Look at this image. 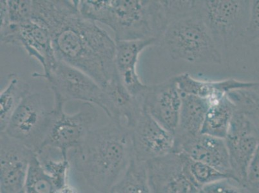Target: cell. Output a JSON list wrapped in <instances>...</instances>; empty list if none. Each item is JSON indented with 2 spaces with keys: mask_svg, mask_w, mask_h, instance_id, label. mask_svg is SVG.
Listing matches in <instances>:
<instances>
[{
  "mask_svg": "<svg viewBox=\"0 0 259 193\" xmlns=\"http://www.w3.org/2000/svg\"><path fill=\"white\" fill-rule=\"evenodd\" d=\"M51 35L57 60L85 73L101 87L115 74L116 42L79 11Z\"/></svg>",
  "mask_w": 259,
  "mask_h": 193,
  "instance_id": "cell-1",
  "label": "cell"
},
{
  "mask_svg": "<svg viewBox=\"0 0 259 193\" xmlns=\"http://www.w3.org/2000/svg\"><path fill=\"white\" fill-rule=\"evenodd\" d=\"M69 154V160L90 187L109 193L134 159L131 129L111 121L91 130L82 145Z\"/></svg>",
  "mask_w": 259,
  "mask_h": 193,
  "instance_id": "cell-2",
  "label": "cell"
},
{
  "mask_svg": "<svg viewBox=\"0 0 259 193\" xmlns=\"http://www.w3.org/2000/svg\"><path fill=\"white\" fill-rule=\"evenodd\" d=\"M87 15L111 28L115 41L159 39L169 24L163 1L94 0Z\"/></svg>",
  "mask_w": 259,
  "mask_h": 193,
  "instance_id": "cell-3",
  "label": "cell"
},
{
  "mask_svg": "<svg viewBox=\"0 0 259 193\" xmlns=\"http://www.w3.org/2000/svg\"><path fill=\"white\" fill-rule=\"evenodd\" d=\"M158 44L174 61L220 65L222 53L197 11L171 23Z\"/></svg>",
  "mask_w": 259,
  "mask_h": 193,
  "instance_id": "cell-4",
  "label": "cell"
},
{
  "mask_svg": "<svg viewBox=\"0 0 259 193\" xmlns=\"http://www.w3.org/2000/svg\"><path fill=\"white\" fill-rule=\"evenodd\" d=\"M248 0L198 1V11L221 53L242 37L250 16Z\"/></svg>",
  "mask_w": 259,
  "mask_h": 193,
  "instance_id": "cell-5",
  "label": "cell"
},
{
  "mask_svg": "<svg viewBox=\"0 0 259 193\" xmlns=\"http://www.w3.org/2000/svg\"><path fill=\"white\" fill-rule=\"evenodd\" d=\"M63 108L54 107L52 110L53 123L40 150L54 148L60 151L65 159H69V153L82 145L93 130L99 114L91 103H83L79 111L71 115L66 114Z\"/></svg>",
  "mask_w": 259,
  "mask_h": 193,
  "instance_id": "cell-6",
  "label": "cell"
},
{
  "mask_svg": "<svg viewBox=\"0 0 259 193\" xmlns=\"http://www.w3.org/2000/svg\"><path fill=\"white\" fill-rule=\"evenodd\" d=\"M32 76L45 79L54 96V106L64 107L68 101H79L101 107L103 89L97 82L77 68L58 61L48 75L35 72Z\"/></svg>",
  "mask_w": 259,
  "mask_h": 193,
  "instance_id": "cell-7",
  "label": "cell"
},
{
  "mask_svg": "<svg viewBox=\"0 0 259 193\" xmlns=\"http://www.w3.org/2000/svg\"><path fill=\"white\" fill-rule=\"evenodd\" d=\"M53 121V112L46 110L41 94L30 93L14 112L4 132L37 152L46 140Z\"/></svg>",
  "mask_w": 259,
  "mask_h": 193,
  "instance_id": "cell-8",
  "label": "cell"
},
{
  "mask_svg": "<svg viewBox=\"0 0 259 193\" xmlns=\"http://www.w3.org/2000/svg\"><path fill=\"white\" fill-rule=\"evenodd\" d=\"M145 165L152 193H198L201 189L188 171L183 153L174 151Z\"/></svg>",
  "mask_w": 259,
  "mask_h": 193,
  "instance_id": "cell-9",
  "label": "cell"
},
{
  "mask_svg": "<svg viewBox=\"0 0 259 193\" xmlns=\"http://www.w3.org/2000/svg\"><path fill=\"white\" fill-rule=\"evenodd\" d=\"M235 180L244 187L249 165L259 145V129L246 115L236 111L225 138Z\"/></svg>",
  "mask_w": 259,
  "mask_h": 193,
  "instance_id": "cell-10",
  "label": "cell"
},
{
  "mask_svg": "<svg viewBox=\"0 0 259 193\" xmlns=\"http://www.w3.org/2000/svg\"><path fill=\"white\" fill-rule=\"evenodd\" d=\"M1 43L22 47L36 59L48 75L57 65L50 32L33 22L22 25L11 24L0 28Z\"/></svg>",
  "mask_w": 259,
  "mask_h": 193,
  "instance_id": "cell-11",
  "label": "cell"
},
{
  "mask_svg": "<svg viewBox=\"0 0 259 193\" xmlns=\"http://www.w3.org/2000/svg\"><path fill=\"white\" fill-rule=\"evenodd\" d=\"M0 136V193H18L24 189L36 152L6 133Z\"/></svg>",
  "mask_w": 259,
  "mask_h": 193,
  "instance_id": "cell-12",
  "label": "cell"
},
{
  "mask_svg": "<svg viewBox=\"0 0 259 193\" xmlns=\"http://www.w3.org/2000/svg\"><path fill=\"white\" fill-rule=\"evenodd\" d=\"M131 131L134 158L138 162L145 164L174 152L175 136L160 125L144 109Z\"/></svg>",
  "mask_w": 259,
  "mask_h": 193,
  "instance_id": "cell-13",
  "label": "cell"
},
{
  "mask_svg": "<svg viewBox=\"0 0 259 193\" xmlns=\"http://www.w3.org/2000/svg\"><path fill=\"white\" fill-rule=\"evenodd\" d=\"M141 100L145 111L160 125L175 135L182 96L174 77L162 83L148 86Z\"/></svg>",
  "mask_w": 259,
  "mask_h": 193,
  "instance_id": "cell-14",
  "label": "cell"
},
{
  "mask_svg": "<svg viewBox=\"0 0 259 193\" xmlns=\"http://www.w3.org/2000/svg\"><path fill=\"white\" fill-rule=\"evenodd\" d=\"M102 89L101 109L111 121L125 124L130 129L133 128L143 112L141 99L136 98L127 90L116 70Z\"/></svg>",
  "mask_w": 259,
  "mask_h": 193,
  "instance_id": "cell-15",
  "label": "cell"
},
{
  "mask_svg": "<svg viewBox=\"0 0 259 193\" xmlns=\"http://www.w3.org/2000/svg\"><path fill=\"white\" fill-rule=\"evenodd\" d=\"M175 152L183 153L190 159L203 162L234 179L225 139L200 133L175 141Z\"/></svg>",
  "mask_w": 259,
  "mask_h": 193,
  "instance_id": "cell-16",
  "label": "cell"
},
{
  "mask_svg": "<svg viewBox=\"0 0 259 193\" xmlns=\"http://www.w3.org/2000/svg\"><path fill=\"white\" fill-rule=\"evenodd\" d=\"M158 41L155 38L115 41V70L122 84L136 98H142L148 88L138 74L139 58L143 51L156 45Z\"/></svg>",
  "mask_w": 259,
  "mask_h": 193,
  "instance_id": "cell-17",
  "label": "cell"
},
{
  "mask_svg": "<svg viewBox=\"0 0 259 193\" xmlns=\"http://www.w3.org/2000/svg\"><path fill=\"white\" fill-rule=\"evenodd\" d=\"M181 94L193 95L208 100H219L238 89L252 88L256 82H244L234 79L223 81H203L194 78L188 73L174 77Z\"/></svg>",
  "mask_w": 259,
  "mask_h": 193,
  "instance_id": "cell-18",
  "label": "cell"
},
{
  "mask_svg": "<svg viewBox=\"0 0 259 193\" xmlns=\"http://www.w3.org/2000/svg\"><path fill=\"white\" fill-rule=\"evenodd\" d=\"M181 105L178 129L175 133V141L192 137L201 133L204 118L209 107L208 100L199 96L181 94Z\"/></svg>",
  "mask_w": 259,
  "mask_h": 193,
  "instance_id": "cell-19",
  "label": "cell"
},
{
  "mask_svg": "<svg viewBox=\"0 0 259 193\" xmlns=\"http://www.w3.org/2000/svg\"><path fill=\"white\" fill-rule=\"evenodd\" d=\"M78 0H32V22L50 34L67 18L78 11Z\"/></svg>",
  "mask_w": 259,
  "mask_h": 193,
  "instance_id": "cell-20",
  "label": "cell"
},
{
  "mask_svg": "<svg viewBox=\"0 0 259 193\" xmlns=\"http://www.w3.org/2000/svg\"><path fill=\"white\" fill-rule=\"evenodd\" d=\"M236 106L228 95L209 102L201 133L225 139Z\"/></svg>",
  "mask_w": 259,
  "mask_h": 193,
  "instance_id": "cell-21",
  "label": "cell"
},
{
  "mask_svg": "<svg viewBox=\"0 0 259 193\" xmlns=\"http://www.w3.org/2000/svg\"><path fill=\"white\" fill-rule=\"evenodd\" d=\"M29 83L15 74L8 75V84L0 93V131L4 132L12 115L23 100L30 94Z\"/></svg>",
  "mask_w": 259,
  "mask_h": 193,
  "instance_id": "cell-22",
  "label": "cell"
},
{
  "mask_svg": "<svg viewBox=\"0 0 259 193\" xmlns=\"http://www.w3.org/2000/svg\"><path fill=\"white\" fill-rule=\"evenodd\" d=\"M109 193H152L145 164L136 161L134 158L125 174Z\"/></svg>",
  "mask_w": 259,
  "mask_h": 193,
  "instance_id": "cell-23",
  "label": "cell"
},
{
  "mask_svg": "<svg viewBox=\"0 0 259 193\" xmlns=\"http://www.w3.org/2000/svg\"><path fill=\"white\" fill-rule=\"evenodd\" d=\"M56 149L45 148L36 152L40 164L56 183L60 188L68 183V174L70 168V160L64 157L57 160L53 158Z\"/></svg>",
  "mask_w": 259,
  "mask_h": 193,
  "instance_id": "cell-24",
  "label": "cell"
},
{
  "mask_svg": "<svg viewBox=\"0 0 259 193\" xmlns=\"http://www.w3.org/2000/svg\"><path fill=\"white\" fill-rule=\"evenodd\" d=\"M58 188L45 171L37 157L33 158L24 187V193H54Z\"/></svg>",
  "mask_w": 259,
  "mask_h": 193,
  "instance_id": "cell-25",
  "label": "cell"
},
{
  "mask_svg": "<svg viewBox=\"0 0 259 193\" xmlns=\"http://www.w3.org/2000/svg\"><path fill=\"white\" fill-rule=\"evenodd\" d=\"M228 96L236 106L237 111L246 115L259 129V95L251 88L232 91Z\"/></svg>",
  "mask_w": 259,
  "mask_h": 193,
  "instance_id": "cell-26",
  "label": "cell"
},
{
  "mask_svg": "<svg viewBox=\"0 0 259 193\" xmlns=\"http://www.w3.org/2000/svg\"><path fill=\"white\" fill-rule=\"evenodd\" d=\"M186 157H187V164L190 175L201 187L218 181L225 180V179H232L229 176L221 173L220 171L208 164L195 161L190 159L187 155H186Z\"/></svg>",
  "mask_w": 259,
  "mask_h": 193,
  "instance_id": "cell-27",
  "label": "cell"
},
{
  "mask_svg": "<svg viewBox=\"0 0 259 193\" xmlns=\"http://www.w3.org/2000/svg\"><path fill=\"white\" fill-rule=\"evenodd\" d=\"M9 24L22 25L32 22V0H7Z\"/></svg>",
  "mask_w": 259,
  "mask_h": 193,
  "instance_id": "cell-28",
  "label": "cell"
},
{
  "mask_svg": "<svg viewBox=\"0 0 259 193\" xmlns=\"http://www.w3.org/2000/svg\"><path fill=\"white\" fill-rule=\"evenodd\" d=\"M242 38L249 46L259 51V0L251 1L250 16Z\"/></svg>",
  "mask_w": 259,
  "mask_h": 193,
  "instance_id": "cell-29",
  "label": "cell"
},
{
  "mask_svg": "<svg viewBox=\"0 0 259 193\" xmlns=\"http://www.w3.org/2000/svg\"><path fill=\"white\" fill-rule=\"evenodd\" d=\"M198 193H248L243 185L228 178L203 186Z\"/></svg>",
  "mask_w": 259,
  "mask_h": 193,
  "instance_id": "cell-30",
  "label": "cell"
},
{
  "mask_svg": "<svg viewBox=\"0 0 259 193\" xmlns=\"http://www.w3.org/2000/svg\"><path fill=\"white\" fill-rule=\"evenodd\" d=\"M244 187L248 193H259V145L249 165Z\"/></svg>",
  "mask_w": 259,
  "mask_h": 193,
  "instance_id": "cell-31",
  "label": "cell"
},
{
  "mask_svg": "<svg viewBox=\"0 0 259 193\" xmlns=\"http://www.w3.org/2000/svg\"><path fill=\"white\" fill-rule=\"evenodd\" d=\"M54 193H78V190L74 186L68 183L63 187L58 188Z\"/></svg>",
  "mask_w": 259,
  "mask_h": 193,
  "instance_id": "cell-32",
  "label": "cell"
},
{
  "mask_svg": "<svg viewBox=\"0 0 259 193\" xmlns=\"http://www.w3.org/2000/svg\"><path fill=\"white\" fill-rule=\"evenodd\" d=\"M252 89L259 95V82H256L255 85L252 87Z\"/></svg>",
  "mask_w": 259,
  "mask_h": 193,
  "instance_id": "cell-33",
  "label": "cell"
},
{
  "mask_svg": "<svg viewBox=\"0 0 259 193\" xmlns=\"http://www.w3.org/2000/svg\"><path fill=\"white\" fill-rule=\"evenodd\" d=\"M18 193H24V190H22V191L19 192Z\"/></svg>",
  "mask_w": 259,
  "mask_h": 193,
  "instance_id": "cell-34",
  "label": "cell"
}]
</instances>
